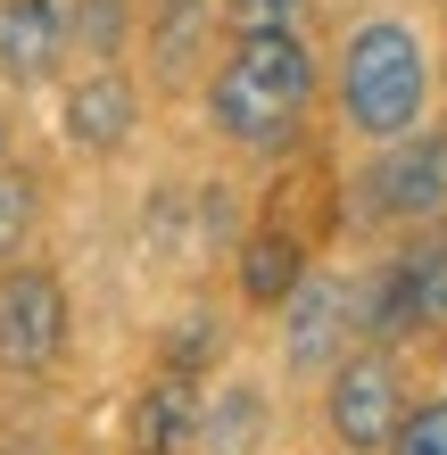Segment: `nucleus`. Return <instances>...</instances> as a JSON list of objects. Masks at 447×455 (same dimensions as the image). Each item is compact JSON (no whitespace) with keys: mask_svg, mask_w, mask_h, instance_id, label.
<instances>
[{"mask_svg":"<svg viewBox=\"0 0 447 455\" xmlns=\"http://www.w3.org/2000/svg\"><path fill=\"white\" fill-rule=\"evenodd\" d=\"M315 108V50L291 42H232V59L207 75V124L232 149H291Z\"/></svg>","mask_w":447,"mask_h":455,"instance_id":"1","label":"nucleus"},{"mask_svg":"<svg viewBox=\"0 0 447 455\" xmlns=\"http://www.w3.org/2000/svg\"><path fill=\"white\" fill-rule=\"evenodd\" d=\"M431 108V50L406 17H364L339 42V116L356 141H406Z\"/></svg>","mask_w":447,"mask_h":455,"instance_id":"2","label":"nucleus"},{"mask_svg":"<svg viewBox=\"0 0 447 455\" xmlns=\"http://www.w3.org/2000/svg\"><path fill=\"white\" fill-rule=\"evenodd\" d=\"M364 290V339L398 347V339H439L447 331V224H423L389 265H373Z\"/></svg>","mask_w":447,"mask_h":455,"instance_id":"3","label":"nucleus"},{"mask_svg":"<svg viewBox=\"0 0 447 455\" xmlns=\"http://www.w3.org/2000/svg\"><path fill=\"white\" fill-rule=\"evenodd\" d=\"M67 339H75L67 274L42 257L0 265V372L9 381H42V372L67 364Z\"/></svg>","mask_w":447,"mask_h":455,"instance_id":"4","label":"nucleus"},{"mask_svg":"<svg viewBox=\"0 0 447 455\" xmlns=\"http://www.w3.org/2000/svg\"><path fill=\"white\" fill-rule=\"evenodd\" d=\"M406 414V372H398V347H348L331 364V389H323V422L348 455H381L389 431Z\"/></svg>","mask_w":447,"mask_h":455,"instance_id":"5","label":"nucleus"},{"mask_svg":"<svg viewBox=\"0 0 447 455\" xmlns=\"http://www.w3.org/2000/svg\"><path fill=\"white\" fill-rule=\"evenodd\" d=\"M356 199L381 224H439L447 216V132L414 124L406 141H381L373 166L356 174Z\"/></svg>","mask_w":447,"mask_h":455,"instance_id":"6","label":"nucleus"},{"mask_svg":"<svg viewBox=\"0 0 447 455\" xmlns=\"http://www.w3.org/2000/svg\"><path fill=\"white\" fill-rule=\"evenodd\" d=\"M348 339H364V290L348 274H307L282 307V356L291 372H323L348 356Z\"/></svg>","mask_w":447,"mask_h":455,"instance_id":"7","label":"nucleus"},{"mask_svg":"<svg viewBox=\"0 0 447 455\" xmlns=\"http://www.w3.org/2000/svg\"><path fill=\"white\" fill-rule=\"evenodd\" d=\"M67 141H75V157H116L124 141L141 132V84L124 67H84L67 84Z\"/></svg>","mask_w":447,"mask_h":455,"instance_id":"8","label":"nucleus"},{"mask_svg":"<svg viewBox=\"0 0 447 455\" xmlns=\"http://www.w3.org/2000/svg\"><path fill=\"white\" fill-rule=\"evenodd\" d=\"M67 0H0V84L34 92L67 59Z\"/></svg>","mask_w":447,"mask_h":455,"instance_id":"9","label":"nucleus"},{"mask_svg":"<svg viewBox=\"0 0 447 455\" xmlns=\"http://www.w3.org/2000/svg\"><path fill=\"white\" fill-rule=\"evenodd\" d=\"M216 34V0H141V42H149V84L191 92L199 50Z\"/></svg>","mask_w":447,"mask_h":455,"instance_id":"10","label":"nucleus"},{"mask_svg":"<svg viewBox=\"0 0 447 455\" xmlns=\"http://www.w3.org/2000/svg\"><path fill=\"white\" fill-rule=\"evenodd\" d=\"M315 274L307 265V240L291 224H257L241 240V265H232V282H241V299L249 307H291V290Z\"/></svg>","mask_w":447,"mask_h":455,"instance_id":"11","label":"nucleus"},{"mask_svg":"<svg viewBox=\"0 0 447 455\" xmlns=\"http://www.w3.org/2000/svg\"><path fill=\"white\" fill-rule=\"evenodd\" d=\"M199 381H174V372H157V381L133 397V455H191L199 447Z\"/></svg>","mask_w":447,"mask_h":455,"instance_id":"12","label":"nucleus"},{"mask_svg":"<svg viewBox=\"0 0 447 455\" xmlns=\"http://www.w3.org/2000/svg\"><path fill=\"white\" fill-rule=\"evenodd\" d=\"M266 431H274V414H266V389L257 381H232L224 397L199 406V455H257Z\"/></svg>","mask_w":447,"mask_h":455,"instance_id":"13","label":"nucleus"},{"mask_svg":"<svg viewBox=\"0 0 447 455\" xmlns=\"http://www.w3.org/2000/svg\"><path fill=\"white\" fill-rule=\"evenodd\" d=\"M141 25V0H67V42L84 50L92 67H116L124 42Z\"/></svg>","mask_w":447,"mask_h":455,"instance_id":"14","label":"nucleus"},{"mask_svg":"<svg viewBox=\"0 0 447 455\" xmlns=\"http://www.w3.org/2000/svg\"><path fill=\"white\" fill-rule=\"evenodd\" d=\"M216 356H224V323H216V315H174L166 347H157V372H174V381H207Z\"/></svg>","mask_w":447,"mask_h":455,"instance_id":"15","label":"nucleus"},{"mask_svg":"<svg viewBox=\"0 0 447 455\" xmlns=\"http://www.w3.org/2000/svg\"><path fill=\"white\" fill-rule=\"evenodd\" d=\"M34 232H42V174L34 166H0V265H17Z\"/></svg>","mask_w":447,"mask_h":455,"instance_id":"16","label":"nucleus"},{"mask_svg":"<svg viewBox=\"0 0 447 455\" xmlns=\"http://www.w3.org/2000/svg\"><path fill=\"white\" fill-rule=\"evenodd\" d=\"M315 0H216V25L232 42H291Z\"/></svg>","mask_w":447,"mask_h":455,"instance_id":"17","label":"nucleus"},{"mask_svg":"<svg viewBox=\"0 0 447 455\" xmlns=\"http://www.w3.org/2000/svg\"><path fill=\"white\" fill-rule=\"evenodd\" d=\"M381 455H447V389L439 397H406L398 431H389Z\"/></svg>","mask_w":447,"mask_h":455,"instance_id":"18","label":"nucleus"},{"mask_svg":"<svg viewBox=\"0 0 447 455\" xmlns=\"http://www.w3.org/2000/svg\"><path fill=\"white\" fill-rule=\"evenodd\" d=\"M0 166H9V116H0Z\"/></svg>","mask_w":447,"mask_h":455,"instance_id":"19","label":"nucleus"}]
</instances>
